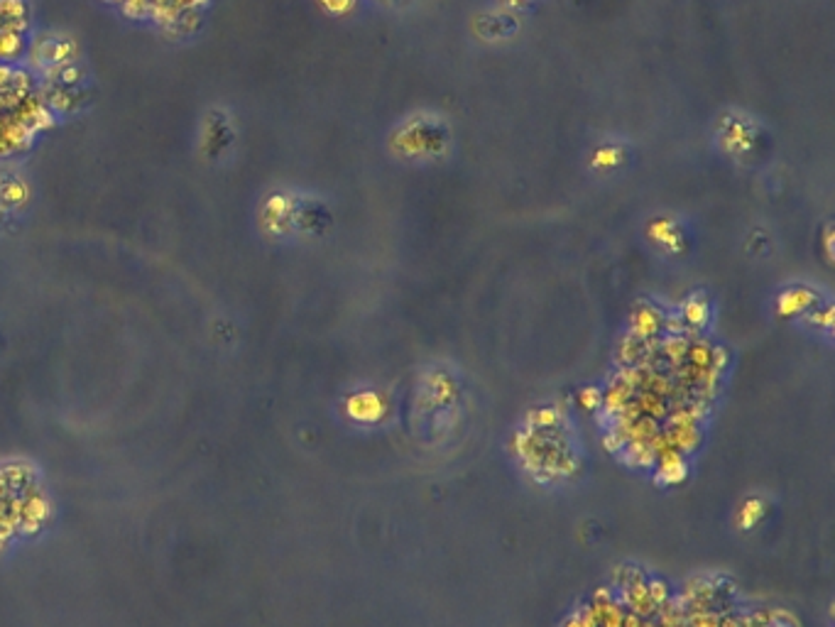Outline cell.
<instances>
[{
    "instance_id": "6da1fadb",
    "label": "cell",
    "mask_w": 835,
    "mask_h": 627,
    "mask_svg": "<svg viewBox=\"0 0 835 627\" xmlns=\"http://www.w3.org/2000/svg\"><path fill=\"white\" fill-rule=\"evenodd\" d=\"M345 414L358 424H380L387 417V402L372 390L353 392L345 400Z\"/></svg>"
},
{
    "instance_id": "7a4b0ae2",
    "label": "cell",
    "mask_w": 835,
    "mask_h": 627,
    "mask_svg": "<svg viewBox=\"0 0 835 627\" xmlns=\"http://www.w3.org/2000/svg\"><path fill=\"white\" fill-rule=\"evenodd\" d=\"M818 304V294L808 287H791V289L781 292L779 299H776V314L781 318L796 316V314H806L813 311V306Z\"/></svg>"
},
{
    "instance_id": "3957f363",
    "label": "cell",
    "mask_w": 835,
    "mask_h": 627,
    "mask_svg": "<svg viewBox=\"0 0 835 627\" xmlns=\"http://www.w3.org/2000/svg\"><path fill=\"white\" fill-rule=\"evenodd\" d=\"M630 328H632V336L635 338H640V341H650V338H654L664 328L662 311H659L657 306L642 301V304L632 311Z\"/></svg>"
},
{
    "instance_id": "277c9868",
    "label": "cell",
    "mask_w": 835,
    "mask_h": 627,
    "mask_svg": "<svg viewBox=\"0 0 835 627\" xmlns=\"http://www.w3.org/2000/svg\"><path fill=\"white\" fill-rule=\"evenodd\" d=\"M659 466H657V476L654 481L662 483V485H676V483L686 481L689 476V464H686V456L681 451H667V454L657 456Z\"/></svg>"
},
{
    "instance_id": "5b68a950",
    "label": "cell",
    "mask_w": 835,
    "mask_h": 627,
    "mask_svg": "<svg viewBox=\"0 0 835 627\" xmlns=\"http://www.w3.org/2000/svg\"><path fill=\"white\" fill-rule=\"evenodd\" d=\"M681 321L691 328H706V323L710 321V304L706 299L703 292H696L681 306Z\"/></svg>"
},
{
    "instance_id": "8992f818",
    "label": "cell",
    "mask_w": 835,
    "mask_h": 627,
    "mask_svg": "<svg viewBox=\"0 0 835 627\" xmlns=\"http://www.w3.org/2000/svg\"><path fill=\"white\" fill-rule=\"evenodd\" d=\"M622 593H625V605L637 615V618H650L654 610H657V608H654V603H652V598H650V591H647L645 578H642V581L630 583L627 588H622Z\"/></svg>"
},
{
    "instance_id": "52a82bcc",
    "label": "cell",
    "mask_w": 835,
    "mask_h": 627,
    "mask_svg": "<svg viewBox=\"0 0 835 627\" xmlns=\"http://www.w3.org/2000/svg\"><path fill=\"white\" fill-rule=\"evenodd\" d=\"M427 395L434 400V405H446V402H451L459 395V387H456V382L446 373H434L429 377Z\"/></svg>"
},
{
    "instance_id": "ba28073f",
    "label": "cell",
    "mask_w": 835,
    "mask_h": 627,
    "mask_svg": "<svg viewBox=\"0 0 835 627\" xmlns=\"http://www.w3.org/2000/svg\"><path fill=\"white\" fill-rule=\"evenodd\" d=\"M764 512H767V502L762 497H749V500H744L740 512H737V522H740L742 529H752L764 517Z\"/></svg>"
},
{
    "instance_id": "9c48e42d",
    "label": "cell",
    "mask_w": 835,
    "mask_h": 627,
    "mask_svg": "<svg viewBox=\"0 0 835 627\" xmlns=\"http://www.w3.org/2000/svg\"><path fill=\"white\" fill-rule=\"evenodd\" d=\"M563 412H558L554 407H541V409H531L526 414V427L529 429H554L561 424Z\"/></svg>"
},
{
    "instance_id": "30bf717a",
    "label": "cell",
    "mask_w": 835,
    "mask_h": 627,
    "mask_svg": "<svg viewBox=\"0 0 835 627\" xmlns=\"http://www.w3.org/2000/svg\"><path fill=\"white\" fill-rule=\"evenodd\" d=\"M625 456H627V464L642 466V468H650V466L654 464V459H657L647 441H627Z\"/></svg>"
},
{
    "instance_id": "8fae6325",
    "label": "cell",
    "mask_w": 835,
    "mask_h": 627,
    "mask_svg": "<svg viewBox=\"0 0 835 627\" xmlns=\"http://www.w3.org/2000/svg\"><path fill=\"white\" fill-rule=\"evenodd\" d=\"M620 350H622V353H618V358L625 365H630V368H632V365L640 363V358L645 355V341H640V338H635L630 333V336H625V341H622Z\"/></svg>"
},
{
    "instance_id": "7c38bea8",
    "label": "cell",
    "mask_w": 835,
    "mask_h": 627,
    "mask_svg": "<svg viewBox=\"0 0 835 627\" xmlns=\"http://www.w3.org/2000/svg\"><path fill=\"white\" fill-rule=\"evenodd\" d=\"M647 591H650V598L654 603V608L662 610L669 605V598H672V591H669L667 581H662V578H652V581H647Z\"/></svg>"
},
{
    "instance_id": "4fadbf2b",
    "label": "cell",
    "mask_w": 835,
    "mask_h": 627,
    "mask_svg": "<svg viewBox=\"0 0 835 627\" xmlns=\"http://www.w3.org/2000/svg\"><path fill=\"white\" fill-rule=\"evenodd\" d=\"M578 405L586 409V412H595V409H600V405H603V395H600L598 387H583L578 392Z\"/></svg>"
},
{
    "instance_id": "5bb4252c",
    "label": "cell",
    "mask_w": 835,
    "mask_h": 627,
    "mask_svg": "<svg viewBox=\"0 0 835 627\" xmlns=\"http://www.w3.org/2000/svg\"><path fill=\"white\" fill-rule=\"evenodd\" d=\"M23 199H25V187L20 182H8L0 189V201H5V204H23Z\"/></svg>"
},
{
    "instance_id": "9a60e30c",
    "label": "cell",
    "mask_w": 835,
    "mask_h": 627,
    "mask_svg": "<svg viewBox=\"0 0 835 627\" xmlns=\"http://www.w3.org/2000/svg\"><path fill=\"white\" fill-rule=\"evenodd\" d=\"M720 625V615L713 613V610H703V613H691L689 627H718Z\"/></svg>"
},
{
    "instance_id": "2e32d148",
    "label": "cell",
    "mask_w": 835,
    "mask_h": 627,
    "mask_svg": "<svg viewBox=\"0 0 835 627\" xmlns=\"http://www.w3.org/2000/svg\"><path fill=\"white\" fill-rule=\"evenodd\" d=\"M686 348H689V343H686L684 338L674 336L672 341H669L667 345H664V353H667L672 360H681V358H684V355H686Z\"/></svg>"
},
{
    "instance_id": "e0dca14e",
    "label": "cell",
    "mask_w": 835,
    "mask_h": 627,
    "mask_svg": "<svg viewBox=\"0 0 835 627\" xmlns=\"http://www.w3.org/2000/svg\"><path fill=\"white\" fill-rule=\"evenodd\" d=\"M561 627H583V623H581V618H578V615H568V618L563 620Z\"/></svg>"
},
{
    "instance_id": "ac0fdd59",
    "label": "cell",
    "mask_w": 835,
    "mask_h": 627,
    "mask_svg": "<svg viewBox=\"0 0 835 627\" xmlns=\"http://www.w3.org/2000/svg\"><path fill=\"white\" fill-rule=\"evenodd\" d=\"M718 627H742V620L737 618H720V625Z\"/></svg>"
}]
</instances>
